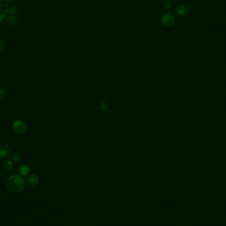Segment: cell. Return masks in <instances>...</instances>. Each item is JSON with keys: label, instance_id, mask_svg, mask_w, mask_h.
<instances>
[{"label": "cell", "instance_id": "obj_6", "mask_svg": "<svg viewBox=\"0 0 226 226\" xmlns=\"http://www.w3.org/2000/svg\"><path fill=\"white\" fill-rule=\"evenodd\" d=\"M19 11L17 5L14 4H9L6 7L5 12L7 15H15Z\"/></svg>", "mask_w": 226, "mask_h": 226}, {"label": "cell", "instance_id": "obj_7", "mask_svg": "<svg viewBox=\"0 0 226 226\" xmlns=\"http://www.w3.org/2000/svg\"><path fill=\"white\" fill-rule=\"evenodd\" d=\"M2 170L5 173H9L13 169V163L9 160H6L1 165Z\"/></svg>", "mask_w": 226, "mask_h": 226}, {"label": "cell", "instance_id": "obj_10", "mask_svg": "<svg viewBox=\"0 0 226 226\" xmlns=\"http://www.w3.org/2000/svg\"><path fill=\"white\" fill-rule=\"evenodd\" d=\"M18 170H19V174L21 176H26L29 174V171H30V169L27 165L23 164L19 166Z\"/></svg>", "mask_w": 226, "mask_h": 226}, {"label": "cell", "instance_id": "obj_12", "mask_svg": "<svg viewBox=\"0 0 226 226\" xmlns=\"http://www.w3.org/2000/svg\"><path fill=\"white\" fill-rule=\"evenodd\" d=\"M11 159L15 162H17L21 159V155L17 152H14L10 155Z\"/></svg>", "mask_w": 226, "mask_h": 226}, {"label": "cell", "instance_id": "obj_8", "mask_svg": "<svg viewBox=\"0 0 226 226\" xmlns=\"http://www.w3.org/2000/svg\"><path fill=\"white\" fill-rule=\"evenodd\" d=\"M39 177H37V175H34V174L30 175L29 176H28L27 177H26V182H27V183L30 185H33V186L36 185H37L38 183H39Z\"/></svg>", "mask_w": 226, "mask_h": 226}, {"label": "cell", "instance_id": "obj_14", "mask_svg": "<svg viewBox=\"0 0 226 226\" xmlns=\"http://www.w3.org/2000/svg\"><path fill=\"white\" fill-rule=\"evenodd\" d=\"M5 17H6V13L5 12V11H3L2 9L0 8V23H3V21H4Z\"/></svg>", "mask_w": 226, "mask_h": 226}, {"label": "cell", "instance_id": "obj_2", "mask_svg": "<svg viewBox=\"0 0 226 226\" xmlns=\"http://www.w3.org/2000/svg\"><path fill=\"white\" fill-rule=\"evenodd\" d=\"M161 23L162 25L165 28H171L175 25L176 17L173 13L167 12L164 13L161 19Z\"/></svg>", "mask_w": 226, "mask_h": 226}, {"label": "cell", "instance_id": "obj_15", "mask_svg": "<svg viewBox=\"0 0 226 226\" xmlns=\"http://www.w3.org/2000/svg\"><path fill=\"white\" fill-rule=\"evenodd\" d=\"M6 95V92L4 89H2V88H0V101L3 100V99L5 97Z\"/></svg>", "mask_w": 226, "mask_h": 226}, {"label": "cell", "instance_id": "obj_1", "mask_svg": "<svg viewBox=\"0 0 226 226\" xmlns=\"http://www.w3.org/2000/svg\"><path fill=\"white\" fill-rule=\"evenodd\" d=\"M6 186L9 192L14 194L19 193L25 188V179L20 175H12L7 179Z\"/></svg>", "mask_w": 226, "mask_h": 226}, {"label": "cell", "instance_id": "obj_11", "mask_svg": "<svg viewBox=\"0 0 226 226\" xmlns=\"http://www.w3.org/2000/svg\"><path fill=\"white\" fill-rule=\"evenodd\" d=\"M162 4L165 9H169L173 7V0H163Z\"/></svg>", "mask_w": 226, "mask_h": 226}, {"label": "cell", "instance_id": "obj_9", "mask_svg": "<svg viewBox=\"0 0 226 226\" xmlns=\"http://www.w3.org/2000/svg\"><path fill=\"white\" fill-rule=\"evenodd\" d=\"M6 21L9 26H16L18 23V19L15 15H7L6 17Z\"/></svg>", "mask_w": 226, "mask_h": 226}, {"label": "cell", "instance_id": "obj_13", "mask_svg": "<svg viewBox=\"0 0 226 226\" xmlns=\"http://www.w3.org/2000/svg\"><path fill=\"white\" fill-rule=\"evenodd\" d=\"M11 0H0V8L2 7H6L7 5L10 4Z\"/></svg>", "mask_w": 226, "mask_h": 226}, {"label": "cell", "instance_id": "obj_16", "mask_svg": "<svg viewBox=\"0 0 226 226\" xmlns=\"http://www.w3.org/2000/svg\"><path fill=\"white\" fill-rule=\"evenodd\" d=\"M3 49H4V43H3L2 39L0 38V53L3 50Z\"/></svg>", "mask_w": 226, "mask_h": 226}, {"label": "cell", "instance_id": "obj_4", "mask_svg": "<svg viewBox=\"0 0 226 226\" xmlns=\"http://www.w3.org/2000/svg\"><path fill=\"white\" fill-rule=\"evenodd\" d=\"M189 12V7L185 4H181L176 7L175 10V13L176 15L181 17H185L188 15Z\"/></svg>", "mask_w": 226, "mask_h": 226}, {"label": "cell", "instance_id": "obj_5", "mask_svg": "<svg viewBox=\"0 0 226 226\" xmlns=\"http://www.w3.org/2000/svg\"><path fill=\"white\" fill-rule=\"evenodd\" d=\"M11 149L9 145L6 143L0 144V158H5L10 154Z\"/></svg>", "mask_w": 226, "mask_h": 226}, {"label": "cell", "instance_id": "obj_3", "mask_svg": "<svg viewBox=\"0 0 226 226\" xmlns=\"http://www.w3.org/2000/svg\"><path fill=\"white\" fill-rule=\"evenodd\" d=\"M12 129L15 134L21 135L23 134L25 132H26V129H27V126H26V124H25V122L18 120L15 121L13 123Z\"/></svg>", "mask_w": 226, "mask_h": 226}]
</instances>
